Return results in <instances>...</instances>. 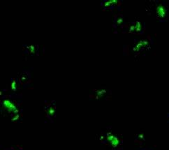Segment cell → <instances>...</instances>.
Wrapping results in <instances>:
<instances>
[{
  "label": "cell",
  "instance_id": "cell-5",
  "mask_svg": "<svg viewBox=\"0 0 169 150\" xmlns=\"http://www.w3.org/2000/svg\"><path fill=\"white\" fill-rule=\"evenodd\" d=\"M142 30V25L141 21L136 20L133 24H131L129 27V33H139L141 32Z\"/></svg>",
  "mask_w": 169,
  "mask_h": 150
},
{
  "label": "cell",
  "instance_id": "cell-8",
  "mask_svg": "<svg viewBox=\"0 0 169 150\" xmlns=\"http://www.w3.org/2000/svg\"><path fill=\"white\" fill-rule=\"evenodd\" d=\"M46 113H47V115H48V116L53 117L54 115H55V113H56V110H55V108L54 107L49 106L46 110Z\"/></svg>",
  "mask_w": 169,
  "mask_h": 150
},
{
  "label": "cell",
  "instance_id": "cell-1",
  "mask_svg": "<svg viewBox=\"0 0 169 150\" xmlns=\"http://www.w3.org/2000/svg\"><path fill=\"white\" fill-rule=\"evenodd\" d=\"M2 103L4 108L8 112L12 114V115L19 114V109L18 106L15 104L14 102L10 101V99H4Z\"/></svg>",
  "mask_w": 169,
  "mask_h": 150
},
{
  "label": "cell",
  "instance_id": "cell-12",
  "mask_svg": "<svg viewBox=\"0 0 169 150\" xmlns=\"http://www.w3.org/2000/svg\"><path fill=\"white\" fill-rule=\"evenodd\" d=\"M124 19L122 17H119L117 20H116V24L118 26H120L123 24Z\"/></svg>",
  "mask_w": 169,
  "mask_h": 150
},
{
  "label": "cell",
  "instance_id": "cell-14",
  "mask_svg": "<svg viewBox=\"0 0 169 150\" xmlns=\"http://www.w3.org/2000/svg\"><path fill=\"white\" fill-rule=\"evenodd\" d=\"M99 140L100 141H104V140H105V136H104V135H101L99 136Z\"/></svg>",
  "mask_w": 169,
  "mask_h": 150
},
{
  "label": "cell",
  "instance_id": "cell-4",
  "mask_svg": "<svg viewBox=\"0 0 169 150\" xmlns=\"http://www.w3.org/2000/svg\"><path fill=\"white\" fill-rule=\"evenodd\" d=\"M155 12L157 16L160 18V19H163V18H165L166 15H167V10H166V8L164 5H163L162 4L157 5V7H156Z\"/></svg>",
  "mask_w": 169,
  "mask_h": 150
},
{
  "label": "cell",
  "instance_id": "cell-13",
  "mask_svg": "<svg viewBox=\"0 0 169 150\" xmlns=\"http://www.w3.org/2000/svg\"><path fill=\"white\" fill-rule=\"evenodd\" d=\"M137 138H138V140H144L145 138H146V136L143 133H139L138 135H137Z\"/></svg>",
  "mask_w": 169,
  "mask_h": 150
},
{
  "label": "cell",
  "instance_id": "cell-3",
  "mask_svg": "<svg viewBox=\"0 0 169 150\" xmlns=\"http://www.w3.org/2000/svg\"><path fill=\"white\" fill-rule=\"evenodd\" d=\"M150 47V43L147 39H141L137 41L132 47V51L134 52H139L141 50Z\"/></svg>",
  "mask_w": 169,
  "mask_h": 150
},
{
  "label": "cell",
  "instance_id": "cell-11",
  "mask_svg": "<svg viewBox=\"0 0 169 150\" xmlns=\"http://www.w3.org/2000/svg\"><path fill=\"white\" fill-rule=\"evenodd\" d=\"M20 114H16V115H12L11 117V119H10V120H11V122H18V120H19L20 119Z\"/></svg>",
  "mask_w": 169,
  "mask_h": 150
},
{
  "label": "cell",
  "instance_id": "cell-15",
  "mask_svg": "<svg viewBox=\"0 0 169 150\" xmlns=\"http://www.w3.org/2000/svg\"><path fill=\"white\" fill-rule=\"evenodd\" d=\"M17 150H19V149H17Z\"/></svg>",
  "mask_w": 169,
  "mask_h": 150
},
{
  "label": "cell",
  "instance_id": "cell-9",
  "mask_svg": "<svg viewBox=\"0 0 169 150\" xmlns=\"http://www.w3.org/2000/svg\"><path fill=\"white\" fill-rule=\"evenodd\" d=\"M26 49L27 50L30 54L33 55L36 53V46L35 45L31 44V45H28V46H26Z\"/></svg>",
  "mask_w": 169,
  "mask_h": 150
},
{
  "label": "cell",
  "instance_id": "cell-6",
  "mask_svg": "<svg viewBox=\"0 0 169 150\" xmlns=\"http://www.w3.org/2000/svg\"><path fill=\"white\" fill-rule=\"evenodd\" d=\"M107 94V89L105 88L98 89L95 91V99L97 100H100L104 98Z\"/></svg>",
  "mask_w": 169,
  "mask_h": 150
},
{
  "label": "cell",
  "instance_id": "cell-2",
  "mask_svg": "<svg viewBox=\"0 0 169 150\" xmlns=\"http://www.w3.org/2000/svg\"><path fill=\"white\" fill-rule=\"evenodd\" d=\"M105 140L108 142L110 147L113 148H117L120 145V139L112 132H108L105 134Z\"/></svg>",
  "mask_w": 169,
  "mask_h": 150
},
{
  "label": "cell",
  "instance_id": "cell-7",
  "mask_svg": "<svg viewBox=\"0 0 169 150\" xmlns=\"http://www.w3.org/2000/svg\"><path fill=\"white\" fill-rule=\"evenodd\" d=\"M119 4V0H107L104 2V6L105 8H110L115 6Z\"/></svg>",
  "mask_w": 169,
  "mask_h": 150
},
{
  "label": "cell",
  "instance_id": "cell-10",
  "mask_svg": "<svg viewBox=\"0 0 169 150\" xmlns=\"http://www.w3.org/2000/svg\"><path fill=\"white\" fill-rule=\"evenodd\" d=\"M10 89H11L12 91H16L17 89H18V83H17V81L15 80V79H14L11 81V83H10Z\"/></svg>",
  "mask_w": 169,
  "mask_h": 150
}]
</instances>
